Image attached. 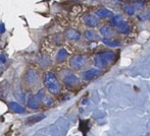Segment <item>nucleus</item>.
<instances>
[{
    "instance_id": "1",
    "label": "nucleus",
    "mask_w": 150,
    "mask_h": 136,
    "mask_svg": "<svg viewBox=\"0 0 150 136\" xmlns=\"http://www.w3.org/2000/svg\"><path fill=\"white\" fill-rule=\"evenodd\" d=\"M44 83H45L46 87L48 89V91L51 93H59V83H58L57 79H56L54 73L52 72H47L44 76Z\"/></svg>"
},
{
    "instance_id": "2",
    "label": "nucleus",
    "mask_w": 150,
    "mask_h": 136,
    "mask_svg": "<svg viewBox=\"0 0 150 136\" xmlns=\"http://www.w3.org/2000/svg\"><path fill=\"white\" fill-rule=\"evenodd\" d=\"M44 96V91H40L38 93H36L35 96H30L28 99V102H27V105L30 109H33V110H36V109L39 108L40 102L42 101Z\"/></svg>"
},
{
    "instance_id": "3",
    "label": "nucleus",
    "mask_w": 150,
    "mask_h": 136,
    "mask_svg": "<svg viewBox=\"0 0 150 136\" xmlns=\"http://www.w3.org/2000/svg\"><path fill=\"white\" fill-rule=\"evenodd\" d=\"M45 117L46 116L44 114H38V115H35V116H30L26 120V123L28 125H33V124H35V123H38L41 120H43Z\"/></svg>"
},
{
    "instance_id": "4",
    "label": "nucleus",
    "mask_w": 150,
    "mask_h": 136,
    "mask_svg": "<svg viewBox=\"0 0 150 136\" xmlns=\"http://www.w3.org/2000/svg\"><path fill=\"white\" fill-rule=\"evenodd\" d=\"M8 106L10 107V109H11L13 112L18 113V114H23V113L25 112V109L23 108V107L21 106L20 104H18V103H16V102L8 103Z\"/></svg>"
},
{
    "instance_id": "5",
    "label": "nucleus",
    "mask_w": 150,
    "mask_h": 136,
    "mask_svg": "<svg viewBox=\"0 0 150 136\" xmlns=\"http://www.w3.org/2000/svg\"><path fill=\"white\" fill-rule=\"evenodd\" d=\"M27 80L29 81L30 83H35V82H37V80H38V74L36 73V71H29L28 73H27Z\"/></svg>"
},
{
    "instance_id": "6",
    "label": "nucleus",
    "mask_w": 150,
    "mask_h": 136,
    "mask_svg": "<svg viewBox=\"0 0 150 136\" xmlns=\"http://www.w3.org/2000/svg\"><path fill=\"white\" fill-rule=\"evenodd\" d=\"M67 51L65 50H61L57 54V60L58 61H63L65 59V57H67Z\"/></svg>"
},
{
    "instance_id": "7",
    "label": "nucleus",
    "mask_w": 150,
    "mask_h": 136,
    "mask_svg": "<svg viewBox=\"0 0 150 136\" xmlns=\"http://www.w3.org/2000/svg\"><path fill=\"white\" fill-rule=\"evenodd\" d=\"M0 62H1V63H6V59L4 56L0 55Z\"/></svg>"
},
{
    "instance_id": "8",
    "label": "nucleus",
    "mask_w": 150,
    "mask_h": 136,
    "mask_svg": "<svg viewBox=\"0 0 150 136\" xmlns=\"http://www.w3.org/2000/svg\"><path fill=\"white\" fill-rule=\"evenodd\" d=\"M4 31H5V29H4V24H0V33H3Z\"/></svg>"
}]
</instances>
